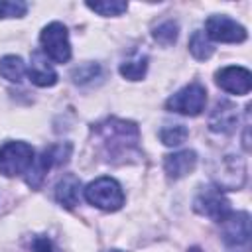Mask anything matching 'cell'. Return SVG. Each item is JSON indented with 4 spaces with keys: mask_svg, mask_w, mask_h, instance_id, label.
Segmentation results:
<instances>
[{
    "mask_svg": "<svg viewBox=\"0 0 252 252\" xmlns=\"http://www.w3.org/2000/svg\"><path fill=\"white\" fill-rule=\"evenodd\" d=\"M93 134L100 142L108 161L124 163L130 161V158H140V130L134 122L122 118H106L93 126Z\"/></svg>",
    "mask_w": 252,
    "mask_h": 252,
    "instance_id": "1",
    "label": "cell"
},
{
    "mask_svg": "<svg viewBox=\"0 0 252 252\" xmlns=\"http://www.w3.org/2000/svg\"><path fill=\"white\" fill-rule=\"evenodd\" d=\"M85 199L102 209V211H118L124 205V191L120 187V183L112 177H98L94 181H91L85 189Z\"/></svg>",
    "mask_w": 252,
    "mask_h": 252,
    "instance_id": "2",
    "label": "cell"
},
{
    "mask_svg": "<svg viewBox=\"0 0 252 252\" xmlns=\"http://www.w3.org/2000/svg\"><path fill=\"white\" fill-rule=\"evenodd\" d=\"M33 159V148L26 142H6L0 146V173L6 177L28 173Z\"/></svg>",
    "mask_w": 252,
    "mask_h": 252,
    "instance_id": "3",
    "label": "cell"
},
{
    "mask_svg": "<svg viewBox=\"0 0 252 252\" xmlns=\"http://www.w3.org/2000/svg\"><path fill=\"white\" fill-rule=\"evenodd\" d=\"M71 150H73V146H71L69 142H65V144H55V146L45 148V150L33 159L30 171L26 173V183H28L30 187H33V189L39 187L51 167L67 163V159H69V156H71Z\"/></svg>",
    "mask_w": 252,
    "mask_h": 252,
    "instance_id": "4",
    "label": "cell"
},
{
    "mask_svg": "<svg viewBox=\"0 0 252 252\" xmlns=\"http://www.w3.org/2000/svg\"><path fill=\"white\" fill-rule=\"evenodd\" d=\"M222 242L226 252H248L250 250V215L244 211L230 213L222 222Z\"/></svg>",
    "mask_w": 252,
    "mask_h": 252,
    "instance_id": "5",
    "label": "cell"
},
{
    "mask_svg": "<svg viewBox=\"0 0 252 252\" xmlns=\"http://www.w3.org/2000/svg\"><path fill=\"white\" fill-rule=\"evenodd\" d=\"M39 43L43 49V55L55 63H67L71 59V43H69V32L61 22L47 24L39 33Z\"/></svg>",
    "mask_w": 252,
    "mask_h": 252,
    "instance_id": "6",
    "label": "cell"
},
{
    "mask_svg": "<svg viewBox=\"0 0 252 252\" xmlns=\"http://www.w3.org/2000/svg\"><path fill=\"white\" fill-rule=\"evenodd\" d=\"M207 104V91L201 83H189L165 100V108L185 116H197Z\"/></svg>",
    "mask_w": 252,
    "mask_h": 252,
    "instance_id": "7",
    "label": "cell"
},
{
    "mask_svg": "<svg viewBox=\"0 0 252 252\" xmlns=\"http://www.w3.org/2000/svg\"><path fill=\"white\" fill-rule=\"evenodd\" d=\"M205 35L220 43H242L246 39V30L236 20L222 14H215L205 22Z\"/></svg>",
    "mask_w": 252,
    "mask_h": 252,
    "instance_id": "8",
    "label": "cell"
},
{
    "mask_svg": "<svg viewBox=\"0 0 252 252\" xmlns=\"http://www.w3.org/2000/svg\"><path fill=\"white\" fill-rule=\"evenodd\" d=\"M213 179L217 183V189L220 191H234L240 189L244 179H246V165L244 159L238 156H224L215 171H213Z\"/></svg>",
    "mask_w": 252,
    "mask_h": 252,
    "instance_id": "9",
    "label": "cell"
},
{
    "mask_svg": "<svg viewBox=\"0 0 252 252\" xmlns=\"http://www.w3.org/2000/svg\"><path fill=\"white\" fill-rule=\"evenodd\" d=\"M193 209L195 213L207 217V219H213L215 222H222L232 211H230V203L228 199L222 195L220 189L217 187H207L203 189L195 201H193Z\"/></svg>",
    "mask_w": 252,
    "mask_h": 252,
    "instance_id": "10",
    "label": "cell"
},
{
    "mask_svg": "<svg viewBox=\"0 0 252 252\" xmlns=\"http://www.w3.org/2000/svg\"><path fill=\"white\" fill-rule=\"evenodd\" d=\"M217 85L230 93V94H248L252 89V75L246 67H238V65H228L217 71L215 75Z\"/></svg>",
    "mask_w": 252,
    "mask_h": 252,
    "instance_id": "11",
    "label": "cell"
},
{
    "mask_svg": "<svg viewBox=\"0 0 252 252\" xmlns=\"http://www.w3.org/2000/svg\"><path fill=\"white\" fill-rule=\"evenodd\" d=\"M236 122H238L236 106L228 100H219L209 116V128L219 134H230L236 128Z\"/></svg>",
    "mask_w": 252,
    "mask_h": 252,
    "instance_id": "12",
    "label": "cell"
},
{
    "mask_svg": "<svg viewBox=\"0 0 252 252\" xmlns=\"http://www.w3.org/2000/svg\"><path fill=\"white\" fill-rule=\"evenodd\" d=\"M30 81L37 87H53L57 83V73L51 67V63L47 61V57L43 55V51H33L32 53V61L30 67L26 69Z\"/></svg>",
    "mask_w": 252,
    "mask_h": 252,
    "instance_id": "13",
    "label": "cell"
},
{
    "mask_svg": "<svg viewBox=\"0 0 252 252\" xmlns=\"http://www.w3.org/2000/svg\"><path fill=\"white\" fill-rule=\"evenodd\" d=\"M197 165V154L193 150H181L175 154L165 156L163 159V169L169 179H181L189 175Z\"/></svg>",
    "mask_w": 252,
    "mask_h": 252,
    "instance_id": "14",
    "label": "cell"
},
{
    "mask_svg": "<svg viewBox=\"0 0 252 252\" xmlns=\"http://www.w3.org/2000/svg\"><path fill=\"white\" fill-rule=\"evenodd\" d=\"M79 197H81V179L75 173H65L55 185L57 203L63 205L65 209H73L75 205H79Z\"/></svg>",
    "mask_w": 252,
    "mask_h": 252,
    "instance_id": "15",
    "label": "cell"
},
{
    "mask_svg": "<svg viewBox=\"0 0 252 252\" xmlns=\"http://www.w3.org/2000/svg\"><path fill=\"white\" fill-rule=\"evenodd\" d=\"M0 75L10 83H20L26 75V63L18 55H4L0 59Z\"/></svg>",
    "mask_w": 252,
    "mask_h": 252,
    "instance_id": "16",
    "label": "cell"
},
{
    "mask_svg": "<svg viewBox=\"0 0 252 252\" xmlns=\"http://www.w3.org/2000/svg\"><path fill=\"white\" fill-rule=\"evenodd\" d=\"M148 71V55H142L138 53L136 57L124 61L120 65V75L128 81H140Z\"/></svg>",
    "mask_w": 252,
    "mask_h": 252,
    "instance_id": "17",
    "label": "cell"
},
{
    "mask_svg": "<svg viewBox=\"0 0 252 252\" xmlns=\"http://www.w3.org/2000/svg\"><path fill=\"white\" fill-rule=\"evenodd\" d=\"M189 51H191V55H193L195 59L205 61V59H209V57L215 53V47H213L211 39L205 35V32L197 30V32L191 35V39H189Z\"/></svg>",
    "mask_w": 252,
    "mask_h": 252,
    "instance_id": "18",
    "label": "cell"
},
{
    "mask_svg": "<svg viewBox=\"0 0 252 252\" xmlns=\"http://www.w3.org/2000/svg\"><path fill=\"white\" fill-rule=\"evenodd\" d=\"M189 136V130L183 124H171L159 130V140L163 146H181Z\"/></svg>",
    "mask_w": 252,
    "mask_h": 252,
    "instance_id": "19",
    "label": "cell"
},
{
    "mask_svg": "<svg viewBox=\"0 0 252 252\" xmlns=\"http://www.w3.org/2000/svg\"><path fill=\"white\" fill-rule=\"evenodd\" d=\"M177 33H179V26H177L173 20L161 22V24H159V26H156V28H154V32H152L154 39H156L159 45H171V43H175Z\"/></svg>",
    "mask_w": 252,
    "mask_h": 252,
    "instance_id": "20",
    "label": "cell"
},
{
    "mask_svg": "<svg viewBox=\"0 0 252 252\" xmlns=\"http://www.w3.org/2000/svg\"><path fill=\"white\" fill-rule=\"evenodd\" d=\"M87 8L100 14V16H120L128 10V4L126 2H116V0H110V2H87Z\"/></svg>",
    "mask_w": 252,
    "mask_h": 252,
    "instance_id": "21",
    "label": "cell"
},
{
    "mask_svg": "<svg viewBox=\"0 0 252 252\" xmlns=\"http://www.w3.org/2000/svg\"><path fill=\"white\" fill-rule=\"evenodd\" d=\"M98 73H100L98 63H85V65H79L77 69H73L71 77L77 85H85V83H91L93 79H96Z\"/></svg>",
    "mask_w": 252,
    "mask_h": 252,
    "instance_id": "22",
    "label": "cell"
},
{
    "mask_svg": "<svg viewBox=\"0 0 252 252\" xmlns=\"http://www.w3.org/2000/svg\"><path fill=\"white\" fill-rule=\"evenodd\" d=\"M28 12V4L20 0H0V18H22Z\"/></svg>",
    "mask_w": 252,
    "mask_h": 252,
    "instance_id": "23",
    "label": "cell"
},
{
    "mask_svg": "<svg viewBox=\"0 0 252 252\" xmlns=\"http://www.w3.org/2000/svg\"><path fill=\"white\" fill-rule=\"evenodd\" d=\"M33 252H57V250L47 236H37L33 240Z\"/></svg>",
    "mask_w": 252,
    "mask_h": 252,
    "instance_id": "24",
    "label": "cell"
},
{
    "mask_svg": "<svg viewBox=\"0 0 252 252\" xmlns=\"http://www.w3.org/2000/svg\"><path fill=\"white\" fill-rule=\"evenodd\" d=\"M244 130L248 132V122H246V126H244ZM244 150H250V144H248V136H244Z\"/></svg>",
    "mask_w": 252,
    "mask_h": 252,
    "instance_id": "25",
    "label": "cell"
},
{
    "mask_svg": "<svg viewBox=\"0 0 252 252\" xmlns=\"http://www.w3.org/2000/svg\"><path fill=\"white\" fill-rule=\"evenodd\" d=\"M108 252H124V250H116V248H114V250H108Z\"/></svg>",
    "mask_w": 252,
    "mask_h": 252,
    "instance_id": "26",
    "label": "cell"
}]
</instances>
